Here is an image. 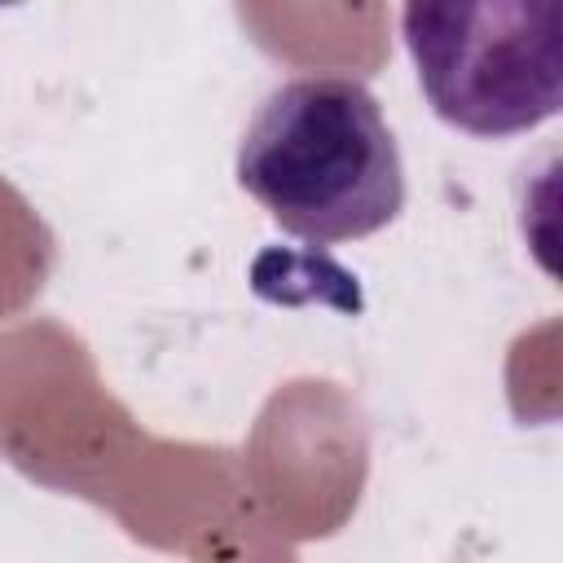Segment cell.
<instances>
[{
	"label": "cell",
	"mask_w": 563,
	"mask_h": 563,
	"mask_svg": "<svg viewBox=\"0 0 563 563\" xmlns=\"http://www.w3.org/2000/svg\"><path fill=\"white\" fill-rule=\"evenodd\" d=\"M238 185L317 246L387 229L405 207L400 145L361 79L303 75L277 84L238 141Z\"/></svg>",
	"instance_id": "cell-1"
},
{
	"label": "cell",
	"mask_w": 563,
	"mask_h": 563,
	"mask_svg": "<svg viewBox=\"0 0 563 563\" xmlns=\"http://www.w3.org/2000/svg\"><path fill=\"white\" fill-rule=\"evenodd\" d=\"M400 35L431 110L471 136H519L563 106L559 0L405 4Z\"/></svg>",
	"instance_id": "cell-2"
}]
</instances>
